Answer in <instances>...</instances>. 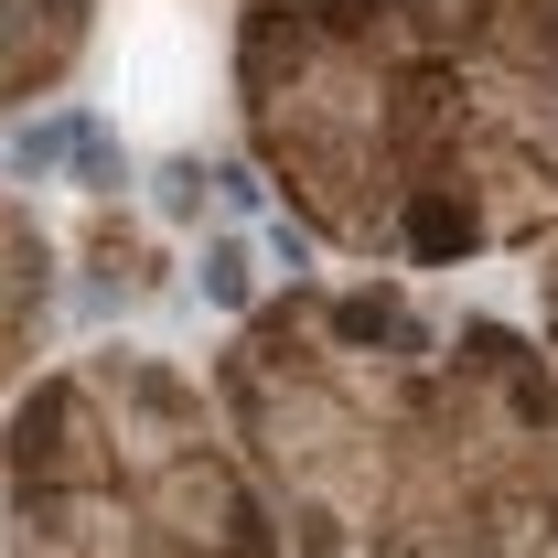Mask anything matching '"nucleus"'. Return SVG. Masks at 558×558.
Listing matches in <instances>:
<instances>
[]
</instances>
